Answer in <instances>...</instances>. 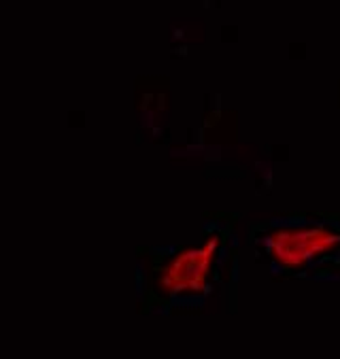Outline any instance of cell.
<instances>
[{"label":"cell","mask_w":340,"mask_h":359,"mask_svg":"<svg viewBox=\"0 0 340 359\" xmlns=\"http://www.w3.org/2000/svg\"><path fill=\"white\" fill-rule=\"evenodd\" d=\"M219 253V238L211 236L198 247H187L166 262L160 272V290L170 296L207 294L209 276Z\"/></svg>","instance_id":"cell-1"},{"label":"cell","mask_w":340,"mask_h":359,"mask_svg":"<svg viewBox=\"0 0 340 359\" xmlns=\"http://www.w3.org/2000/svg\"><path fill=\"white\" fill-rule=\"evenodd\" d=\"M340 245V234L323 228H283L264 238V249L283 268H302Z\"/></svg>","instance_id":"cell-2"}]
</instances>
